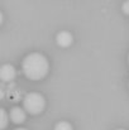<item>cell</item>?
Listing matches in <instances>:
<instances>
[{"instance_id":"obj_1","label":"cell","mask_w":129,"mask_h":130,"mask_svg":"<svg viewBox=\"0 0 129 130\" xmlns=\"http://www.w3.org/2000/svg\"><path fill=\"white\" fill-rule=\"evenodd\" d=\"M24 76L32 81H41L49 72V62L42 53L33 52L24 57L22 62Z\"/></svg>"},{"instance_id":"obj_2","label":"cell","mask_w":129,"mask_h":130,"mask_svg":"<svg viewBox=\"0 0 129 130\" xmlns=\"http://www.w3.org/2000/svg\"><path fill=\"white\" fill-rule=\"evenodd\" d=\"M46 107V100L38 92H29L23 97V109L31 115L41 114Z\"/></svg>"},{"instance_id":"obj_3","label":"cell","mask_w":129,"mask_h":130,"mask_svg":"<svg viewBox=\"0 0 129 130\" xmlns=\"http://www.w3.org/2000/svg\"><path fill=\"white\" fill-rule=\"evenodd\" d=\"M17 76V71L11 64H3L0 67V80L1 82H13Z\"/></svg>"},{"instance_id":"obj_4","label":"cell","mask_w":129,"mask_h":130,"mask_svg":"<svg viewBox=\"0 0 129 130\" xmlns=\"http://www.w3.org/2000/svg\"><path fill=\"white\" fill-rule=\"evenodd\" d=\"M25 112H27V111H25L24 109H22V107H19V106H14V107L10 110V114H9L10 120H11L14 124H17V125L23 124V123L25 121V119H27V114H25Z\"/></svg>"},{"instance_id":"obj_5","label":"cell","mask_w":129,"mask_h":130,"mask_svg":"<svg viewBox=\"0 0 129 130\" xmlns=\"http://www.w3.org/2000/svg\"><path fill=\"white\" fill-rule=\"evenodd\" d=\"M56 42H57V44H58L60 47L67 48V47H70V45L72 44V42H74V36H72L70 32H67V30H62V32H60V33L57 34Z\"/></svg>"},{"instance_id":"obj_6","label":"cell","mask_w":129,"mask_h":130,"mask_svg":"<svg viewBox=\"0 0 129 130\" xmlns=\"http://www.w3.org/2000/svg\"><path fill=\"white\" fill-rule=\"evenodd\" d=\"M10 116L8 115V112L5 111V109H0V129L4 130L8 126Z\"/></svg>"},{"instance_id":"obj_7","label":"cell","mask_w":129,"mask_h":130,"mask_svg":"<svg viewBox=\"0 0 129 130\" xmlns=\"http://www.w3.org/2000/svg\"><path fill=\"white\" fill-rule=\"evenodd\" d=\"M8 97H9L10 101L18 102V101H20V99H22V92H20L19 90H17V88H14V90H9V92H8Z\"/></svg>"},{"instance_id":"obj_8","label":"cell","mask_w":129,"mask_h":130,"mask_svg":"<svg viewBox=\"0 0 129 130\" xmlns=\"http://www.w3.org/2000/svg\"><path fill=\"white\" fill-rule=\"evenodd\" d=\"M54 130H74V126L68 121H58L54 125Z\"/></svg>"},{"instance_id":"obj_9","label":"cell","mask_w":129,"mask_h":130,"mask_svg":"<svg viewBox=\"0 0 129 130\" xmlns=\"http://www.w3.org/2000/svg\"><path fill=\"white\" fill-rule=\"evenodd\" d=\"M122 10H123L124 14L129 15V0H125V1L123 3V5H122Z\"/></svg>"},{"instance_id":"obj_10","label":"cell","mask_w":129,"mask_h":130,"mask_svg":"<svg viewBox=\"0 0 129 130\" xmlns=\"http://www.w3.org/2000/svg\"><path fill=\"white\" fill-rule=\"evenodd\" d=\"M15 130H27V129H24V128H17Z\"/></svg>"},{"instance_id":"obj_11","label":"cell","mask_w":129,"mask_h":130,"mask_svg":"<svg viewBox=\"0 0 129 130\" xmlns=\"http://www.w3.org/2000/svg\"><path fill=\"white\" fill-rule=\"evenodd\" d=\"M118 130H125V129H118Z\"/></svg>"},{"instance_id":"obj_12","label":"cell","mask_w":129,"mask_h":130,"mask_svg":"<svg viewBox=\"0 0 129 130\" xmlns=\"http://www.w3.org/2000/svg\"><path fill=\"white\" fill-rule=\"evenodd\" d=\"M128 62H129V56H128Z\"/></svg>"}]
</instances>
